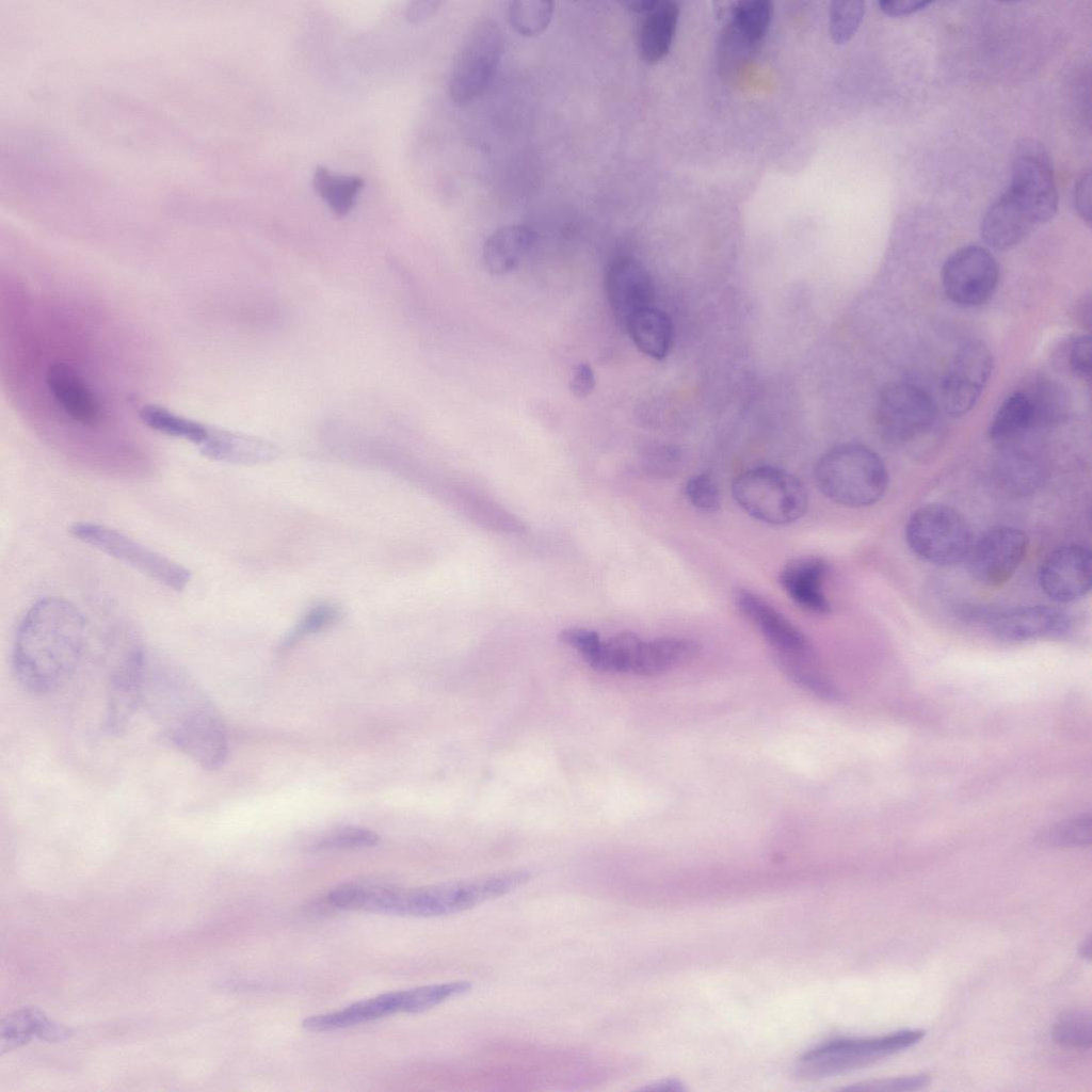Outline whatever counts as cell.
Listing matches in <instances>:
<instances>
[{
  "label": "cell",
  "mask_w": 1092,
  "mask_h": 1092,
  "mask_svg": "<svg viewBox=\"0 0 1092 1092\" xmlns=\"http://www.w3.org/2000/svg\"><path fill=\"white\" fill-rule=\"evenodd\" d=\"M1053 1037L1062 1046L1090 1049L1092 1043L1090 1011L1074 1009L1061 1014L1054 1025Z\"/></svg>",
  "instance_id": "cell-34"
},
{
  "label": "cell",
  "mask_w": 1092,
  "mask_h": 1092,
  "mask_svg": "<svg viewBox=\"0 0 1092 1092\" xmlns=\"http://www.w3.org/2000/svg\"><path fill=\"white\" fill-rule=\"evenodd\" d=\"M814 477L825 497L850 508L874 504L888 486V472L880 455L856 443L828 450L817 462Z\"/></svg>",
  "instance_id": "cell-3"
},
{
  "label": "cell",
  "mask_w": 1092,
  "mask_h": 1092,
  "mask_svg": "<svg viewBox=\"0 0 1092 1092\" xmlns=\"http://www.w3.org/2000/svg\"><path fill=\"white\" fill-rule=\"evenodd\" d=\"M141 420L150 429L168 436L183 438L198 447L206 440L210 427L174 414L157 405H145Z\"/></svg>",
  "instance_id": "cell-32"
},
{
  "label": "cell",
  "mask_w": 1092,
  "mask_h": 1092,
  "mask_svg": "<svg viewBox=\"0 0 1092 1092\" xmlns=\"http://www.w3.org/2000/svg\"><path fill=\"white\" fill-rule=\"evenodd\" d=\"M33 1037L46 1041H61L69 1030L50 1021L37 1009H25L10 1015L1 1025V1053L30 1041Z\"/></svg>",
  "instance_id": "cell-26"
},
{
  "label": "cell",
  "mask_w": 1092,
  "mask_h": 1092,
  "mask_svg": "<svg viewBox=\"0 0 1092 1092\" xmlns=\"http://www.w3.org/2000/svg\"><path fill=\"white\" fill-rule=\"evenodd\" d=\"M1008 190L1038 224L1051 220L1058 210L1054 167L1045 148L1031 140L1017 145Z\"/></svg>",
  "instance_id": "cell-11"
},
{
  "label": "cell",
  "mask_w": 1092,
  "mask_h": 1092,
  "mask_svg": "<svg viewBox=\"0 0 1092 1092\" xmlns=\"http://www.w3.org/2000/svg\"><path fill=\"white\" fill-rule=\"evenodd\" d=\"M1074 205L1078 215L1088 225L1091 223V174L1087 172L1077 181L1074 190Z\"/></svg>",
  "instance_id": "cell-47"
},
{
  "label": "cell",
  "mask_w": 1092,
  "mask_h": 1092,
  "mask_svg": "<svg viewBox=\"0 0 1092 1092\" xmlns=\"http://www.w3.org/2000/svg\"><path fill=\"white\" fill-rule=\"evenodd\" d=\"M312 184L332 211L343 216L354 207L364 181L357 176L335 174L324 166H318L312 176Z\"/></svg>",
  "instance_id": "cell-30"
},
{
  "label": "cell",
  "mask_w": 1092,
  "mask_h": 1092,
  "mask_svg": "<svg viewBox=\"0 0 1092 1092\" xmlns=\"http://www.w3.org/2000/svg\"><path fill=\"white\" fill-rule=\"evenodd\" d=\"M535 232L525 225L498 228L485 240L484 266L492 275H505L518 268L535 242Z\"/></svg>",
  "instance_id": "cell-23"
},
{
  "label": "cell",
  "mask_w": 1092,
  "mask_h": 1092,
  "mask_svg": "<svg viewBox=\"0 0 1092 1092\" xmlns=\"http://www.w3.org/2000/svg\"><path fill=\"white\" fill-rule=\"evenodd\" d=\"M1080 949H1081V954L1083 957H1087V958L1090 959V954H1091V940L1088 938L1086 942H1083V945H1082V947H1080Z\"/></svg>",
  "instance_id": "cell-50"
},
{
  "label": "cell",
  "mask_w": 1092,
  "mask_h": 1092,
  "mask_svg": "<svg viewBox=\"0 0 1092 1092\" xmlns=\"http://www.w3.org/2000/svg\"><path fill=\"white\" fill-rule=\"evenodd\" d=\"M924 1034V1030L905 1029L882 1037L833 1040L803 1055L797 1074L817 1079L861 1069L918 1043Z\"/></svg>",
  "instance_id": "cell-5"
},
{
  "label": "cell",
  "mask_w": 1092,
  "mask_h": 1092,
  "mask_svg": "<svg viewBox=\"0 0 1092 1092\" xmlns=\"http://www.w3.org/2000/svg\"><path fill=\"white\" fill-rule=\"evenodd\" d=\"M1039 583L1054 601L1070 603L1085 596L1092 583L1090 548L1072 543L1053 550L1040 567Z\"/></svg>",
  "instance_id": "cell-17"
},
{
  "label": "cell",
  "mask_w": 1092,
  "mask_h": 1092,
  "mask_svg": "<svg viewBox=\"0 0 1092 1092\" xmlns=\"http://www.w3.org/2000/svg\"><path fill=\"white\" fill-rule=\"evenodd\" d=\"M559 640L576 649L581 657L588 660L601 642L599 635L582 627H566L559 632Z\"/></svg>",
  "instance_id": "cell-45"
},
{
  "label": "cell",
  "mask_w": 1092,
  "mask_h": 1092,
  "mask_svg": "<svg viewBox=\"0 0 1092 1092\" xmlns=\"http://www.w3.org/2000/svg\"><path fill=\"white\" fill-rule=\"evenodd\" d=\"M829 573L828 562L814 556L788 561L780 573V583L786 594L802 609L816 614H828L831 605L823 582Z\"/></svg>",
  "instance_id": "cell-19"
},
{
  "label": "cell",
  "mask_w": 1092,
  "mask_h": 1092,
  "mask_svg": "<svg viewBox=\"0 0 1092 1092\" xmlns=\"http://www.w3.org/2000/svg\"><path fill=\"white\" fill-rule=\"evenodd\" d=\"M909 548L920 559L940 566H950L967 558L973 533L964 516L956 509L929 503L919 507L905 525Z\"/></svg>",
  "instance_id": "cell-6"
},
{
  "label": "cell",
  "mask_w": 1092,
  "mask_h": 1092,
  "mask_svg": "<svg viewBox=\"0 0 1092 1092\" xmlns=\"http://www.w3.org/2000/svg\"><path fill=\"white\" fill-rule=\"evenodd\" d=\"M1065 357L1070 371L1077 378L1090 381L1092 343L1090 336H1078L1066 347Z\"/></svg>",
  "instance_id": "cell-44"
},
{
  "label": "cell",
  "mask_w": 1092,
  "mask_h": 1092,
  "mask_svg": "<svg viewBox=\"0 0 1092 1092\" xmlns=\"http://www.w3.org/2000/svg\"><path fill=\"white\" fill-rule=\"evenodd\" d=\"M998 477L1006 487L1024 493L1037 486L1041 473L1035 462L1029 456L1009 454L999 464Z\"/></svg>",
  "instance_id": "cell-36"
},
{
  "label": "cell",
  "mask_w": 1092,
  "mask_h": 1092,
  "mask_svg": "<svg viewBox=\"0 0 1092 1092\" xmlns=\"http://www.w3.org/2000/svg\"><path fill=\"white\" fill-rule=\"evenodd\" d=\"M1023 390L1030 403L1034 429L1055 424L1067 413L1069 397L1060 384L1039 379Z\"/></svg>",
  "instance_id": "cell-31"
},
{
  "label": "cell",
  "mask_w": 1092,
  "mask_h": 1092,
  "mask_svg": "<svg viewBox=\"0 0 1092 1092\" xmlns=\"http://www.w3.org/2000/svg\"><path fill=\"white\" fill-rule=\"evenodd\" d=\"M678 15L677 3L669 0H655L653 6L641 14L638 47L645 62L656 63L667 55L675 35Z\"/></svg>",
  "instance_id": "cell-24"
},
{
  "label": "cell",
  "mask_w": 1092,
  "mask_h": 1092,
  "mask_svg": "<svg viewBox=\"0 0 1092 1092\" xmlns=\"http://www.w3.org/2000/svg\"><path fill=\"white\" fill-rule=\"evenodd\" d=\"M379 836L371 830L358 826H342L330 831L319 838L315 847L318 850L363 849L374 847Z\"/></svg>",
  "instance_id": "cell-40"
},
{
  "label": "cell",
  "mask_w": 1092,
  "mask_h": 1092,
  "mask_svg": "<svg viewBox=\"0 0 1092 1092\" xmlns=\"http://www.w3.org/2000/svg\"><path fill=\"white\" fill-rule=\"evenodd\" d=\"M931 1079L926 1074H918L905 1077H896L887 1079L871 1080L867 1082H861L853 1087L848 1088L849 1090L858 1091H883V1092H905L916 1091L929 1086Z\"/></svg>",
  "instance_id": "cell-43"
},
{
  "label": "cell",
  "mask_w": 1092,
  "mask_h": 1092,
  "mask_svg": "<svg viewBox=\"0 0 1092 1092\" xmlns=\"http://www.w3.org/2000/svg\"><path fill=\"white\" fill-rule=\"evenodd\" d=\"M865 14L863 1H834L831 3L829 27L832 39L845 44L857 31Z\"/></svg>",
  "instance_id": "cell-37"
},
{
  "label": "cell",
  "mask_w": 1092,
  "mask_h": 1092,
  "mask_svg": "<svg viewBox=\"0 0 1092 1092\" xmlns=\"http://www.w3.org/2000/svg\"><path fill=\"white\" fill-rule=\"evenodd\" d=\"M696 651V644L685 638L643 640L636 675H661L690 660Z\"/></svg>",
  "instance_id": "cell-27"
},
{
  "label": "cell",
  "mask_w": 1092,
  "mask_h": 1092,
  "mask_svg": "<svg viewBox=\"0 0 1092 1092\" xmlns=\"http://www.w3.org/2000/svg\"><path fill=\"white\" fill-rule=\"evenodd\" d=\"M635 346L645 355L663 359L673 343V324L670 317L654 306L635 312L624 326Z\"/></svg>",
  "instance_id": "cell-25"
},
{
  "label": "cell",
  "mask_w": 1092,
  "mask_h": 1092,
  "mask_svg": "<svg viewBox=\"0 0 1092 1092\" xmlns=\"http://www.w3.org/2000/svg\"><path fill=\"white\" fill-rule=\"evenodd\" d=\"M438 5L439 2L433 0L413 1L406 7L405 17L411 22L421 21L432 15Z\"/></svg>",
  "instance_id": "cell-49"
},
{
  "label": "cell",
  "mask_w": 1092,
  "mask_h": 1092,
  "mask_svg": "<svg viewBox=\"0 0 1092 1092\" xmlns=\"http://www.w3.org/2000/svg\"><path fill=\"white\" fill-rule=\"evenodd\" d=\"M140 709L174 748L202 768L215 770L226 761L228 736L222 716L183 670L148 658Z\"/></svg>",
  "instance_id": "cell-1"
},
{
  "label": "cell",
  "mask_w": 1092,
  "mask_h": 1092,
  "mask_svg": "<svg viewBox=\"0 0 1092 1092\" xmlns=\"http://www.w3.org/2000/svg\"><path fill=\"white\" fill-rule=\"evenodd\" d=\"M1027 547L1028 536L1021 529L1007 525L992 527L973 542L966 558L968 572L983 585H1002L1017 569Z\"/></svg>",
  "instance_id": "cell-16"
},
{
  "label": "cell",
  "mask_w": 1092,
  "mask_h": 1092,
  "mask_svg": "<svg viewBox=\"0 0 1092 1092\" xmlns=\"http://www.w3.org/2000/svg\"><path fill=\"white\" fill-rule=\"evenodd\" d=\"M87 633L86 619L71 601L57 596L35 601L20 620L12 646L19 686L38 695L62 687L81 662Z\"/></svg>",
  "instance_id": "cell-2"
},
{
  "label": "cell",
  "mask_w": 1092,
  "mask_h": 1092,
  "mask_svg": "<svg viewBox=\"0 0 1092 1092\" xmlns=\"http://www.w3.org/2000/svg\"><path fill=\"white\" fill-rule=\"evenodd\" d=\"M931 3L929 0H883L878 5L885 15L896 17L918 12Z\"/></svg>",
  "instance_id": "cell-48"
},
{
  "label": "cell",
  "mask_w": 1092,
  "mask_h": 1092,
  "mask_svg": "<svg viewBox=\"0 0 1092 1092\" xmlns=\"http://www.w3.org/2000/svg\"><path fill=\"white\" fill-rule=\"evenodd\" d=\"M1046 840L1059 846H1083L1090 844V816H1080L1058 825L1046 834Z\"/></svg>",
  "instance_id": "cell-42"
},
{
  "label": "cell",
  "mask_w": 1092,
  "mask_h": 1092,
  "mask_svg": "<svg viewBox=\"0 0 1092 1092\" xmlns=\"http://www.w3.org/2000/svg\"><path fill=\"white\" fill-rule=\"evenodd\" d=\"M739 612L758 630L773 649L780 665L817 659L806 636L760 595L739 589L734 593Z\"/></svg>",
  "instance_id": "cell-13"
},
{
  "label": "cell",
  "mask_w": 1092,
  "mask_h": 1092,
  "mask_svg": "<svg viewBox=\"0 0 1092 1092\" xmlns=\"http://www.w3.org/2000/svg\"><path fill=\"white\" fill-rule=\"evenodd\" d=\"M503 50L502 32L491 18L469 28L451 68L448 87L454 103L463 106L491 83Z\"/></svg>",
  "instance_id": "cell-8"
},
{
  "label": "cell",
  "mask_w": 1092,
  "mask_h": 1092,
  "mask_svg": "<svg viewBox=\"0 0 1092 1092\" xmlns=\"http://www.w3.org/2000/svg\"><path fill=\"white\" fill-rule=\"evenodd\" d=\"M552 13L553 3L545 0L513 1L509 6L510 23L523 35H534L544 30Z\"/></svg>",
  "instance_id": "cell-35"
},
{
  "label": "cell",
  "mask_w": 1092,
  "mask_h": 1092,
  "mask_svg": "<svg viewBox=\"0 0 1092 1092\" xmlns=\"http://www.w3.org/2000/svg\"><path fill=\"white\" fill-rule=\"evenodd\" d=\"M446 983L390 992L354 1002L339 1011L308 1016L302 1027L309 1031H331L371 1022L394 1013H420L448 1000Z\"/></svg>",
  "instance_id": "cell-9"
},
{
  "label": "cell",
  "mask_w": 1092,
  "mask_h": 1092,
  "mask_svg": "<svg viewBox=\"0 0 1092 1092\" xmlns=\"http://www.w3.org/2000/svg\"><path fill=\"white\" fill-rule=\"evenodd\" d=\"M642 643L633 632H620L601 641L585 662L596 671L635 675Z\"/></svg>",
  "instance_id": "cell-28"
},
{
  "label": "cell",
  "mask_w": 1092,
  "mask_h": 1092,
  "mask_svg": "<svg viewBox=\"0 0 1092 1092\" xmlns=\"http://www.w3.org/2000/svg\"><path fill=\"white\" fill-rule=\"evenodd\" d=\"M733 497L752 517L771 525H787L807 510L803 483L792 473L773 466H758L740 473L733 482Z\"/></svg>",
  "instance_id": "cell-4"
},
{
  "label": "cell",
  "mask_w": 1092,
  "mask_h": 1092,
  "mask_svg": "<svg viewBox=\"0 0 1092 1092\" xmlns=\"http://www.w3.org/2000/svg\"><path fill=\"white\" fill-rule=\"evenodd\" d=\"M46 383L57 403L71 419L87 427L101 420L98 397L74 368L60 363L50 366Z\"/></svg>",
  "instance_id": "cell-21"
},
{
  "label": "cell",
  "mask_w": 1092,
  "mask_h": 1092,
  "mask_svg": "<svg viewBox=\"0 0 1092 1092\" xmlns=\"http://www.w3.org/2000/svg\"><path fill=\"white\" fill-rule=\"evenodd\" d=\"M1032 429V411L1028 397L1022 389L1010 395L1001 403L989 427V436L996 444L1007 445Z\"/></svg>",
  "instance_id": "cell-29"
},
{
  "label": "cell",
  "mask_w": 1092,
  "mask_h": 1092,
  "mask_svg": "<svg viewBox=\"0 0 1092 1092\" xmlns=\"http://www.w3.org/2000/svg\"><path fill=\"white\" fill-rule=\"evenodd\" d=\"M469 514L480 525L492 530L518 533L526 527L513 514L484 499L473 498L468 503Z\"/></svg>",
  "instance_id": "cell-39"
},
{
  "label": "cell",
  "mask_w": 1092,
  "mask_h": 1092,
  "mask_svg": "<svg viewBox=\"0 0 1092 1092\" xmlns=\"http://www.w3.org/2000/svg\"><path fill=\"white\" fill-rule=\"evenodd\" d=\"M605 288L612 314L622 326L635 312L653 306L652 277L645 267L632 258L622 257L609 266Z\"/></svg>",
  "instance_id": "cell-18"
},
{
  "label": "cell",
  "mask_w": 1092,
  "mask_h": 1092,
  "mask_svg": "<svg viewBox=\"0 0 1092 1092\" xmlns=\"http://www.w3.org/2000/svg\"><path fill=\"white\" fill-rule=\"evenodd\" d=\"M595 374L589 364L580 363L575 366L568 383L569 391L576 398L589 397L595 388Z\"/></svg>",
  "instance_id": "cell-46"
},
{
  "label": "cell",
  "mask_w": 1092,
  "mask_h": 1092,
  "mask_svg": "<svg viewBox=\"0 0 1092 1092\" xmlns=\"http://www.w3.org/2000/svg\"><path fill=\"white\" fill-rule=\"evenodd\" d=\"M772 17V4L767 0H745L732 7L733 27L749 44L759 42L766 34Z\"/></svg>",
  "instance_id": "cell-33"
},
{
  "label": "cell",
  "mask_w": 1092,
  "mask_h": 1092,
  "mask_svg": "<svg viewBox=\"0 0 1092 1092\" xmlns=\"http://www.w3.org/2000/svg\"><path fill=\"white\" fill-rule=\"evenodd\" d=\"M1039 224L1007 189L986 210L981 222L983 241L1005 251L1021 243Z\"/></svg>",
  "instance_id": "cell-20"
},
{
  "label": "cell",
  "mask_w": 1092,
  "mask_h": 1092,
  "mask_svg": "<svg viewBox=\"0 0 1092 1092\" xmlns=\"http://www.w3.org/2000/svg\"><path fill=\"white\" fill-rule=\"evenodd\" d=\"M999 278L995 257L979 245L963 246L953 252L942 269V283L947 296L962 306H978L994 293Z\"/></svg>",
  "instance_id": "cell-15"
},
{
  "label": "cell",
  "mask_w": 1092,
  "mask_h": 1092,
  "mask_svg": "<svg viewBox=\"0 0 1092 1092\" xmlns=\"http://www.w3.org/2000/svg\"><path fill=\"white\" fill-rule=\"evenodd\" d=\"M341 611L335 605L321 603L310 608L288 633L283 646L289 647L309 635L322 631L336 624Z\"/></svg>",
  "instance_id": "cell-38"
},
{
  "label": "cell",
  "mask_w": 1092,
  "mask_h": 1092,
  "mask_svg": "<svg viewBox=\"0 0 1092 1092\" xmlns=\"http://www.w3.org/2000/svg\"><path fill=\"white\" fill-rule=\"evenodd\" d=\"M962 616L981 625L995 637L1008 641L1056 638L1066 635L1072 621L1063 610L1043 606L1009 608L967 607Z\"/></svg>",
  "instance_id": "cell-10"
},
{
  "label": "cell",
  "mask_w": 1092,
  "mask_h": 1092,
  "mask_svg": "<svg viewBox=\"0 0 1092 1092\" xmlns=\"http://www.w3.org/2000/svg\"><path fill=\"white\" fill-rule=\"evenodd\" d=\"M993 368V358L982 341L968 340L951 359L941 383V401L953 417L966 415L980 398Z\"/></svg>",
  "instance_id": "cell-14"
},
{
  "label": "cell",
  "mask_w": 1092,
  "mask_h": 1092,
  "mask_svg": "<svg viewBox=\"0 0 1092 1092\" xmlns=\"http://www.w3.org/2000/svg\"><path fill=\"white\" fill-rule=\"evenodd\" d=\"M69 532L82 543L128 564L170 590L180 592L191 581L192 574L187 567L114 528L78 521L69 527Z\"/></svg>",
  "instance_id": "cell-7"
},
{
  "label": "cell",
  "mask_w": 1092,
  "mask_h": 1092,
  "mask_svg": "<svg viewBox=\"0 0 1092 1092\" xmlns=\"http://www.w3.org/2000/svg\"><path fill=\"white\" fill-rule=\"evenodd\" d=\"M935 404L927 391L909 383L888 385L879 396L876 422L883 438L903 444L926 433L935 420Z\"/></svg>",
  "instance_id": "cell-12"
},
{
  "label": "cell",
  "mask_w": 1092,
  "mask_h": 1092,
  "mask_svg": "<svg viewBox=\"0 0 1092 1092\" xmlns=\"http://www.w3.org/2000/svg\"><path fill=\"white\" fill-rule=\"evenodd\" d=\"M199 450L212 461L240 465L266 463L278 453L277 448L264 439L215 428H210Z\"/></svg>",
  "instance_id": "cell-22"
},
{
  "label": "cell",
  "mask_w": 1092,
  "mask_h": 1092,
  "mask_svg": "<svg viewBox=\"0 0 1092 1092\" xmlns=\"http://www.w3.org/2000/svg\"><path fill=\"white\" fill-rule=\"evenodd\" d=\"M690 503L702 511H716L720 507V491L714 479L708 473L691 477L685 485Z\"/></svg>",
  "instance_id": "cell-41"
}]
</instances>
